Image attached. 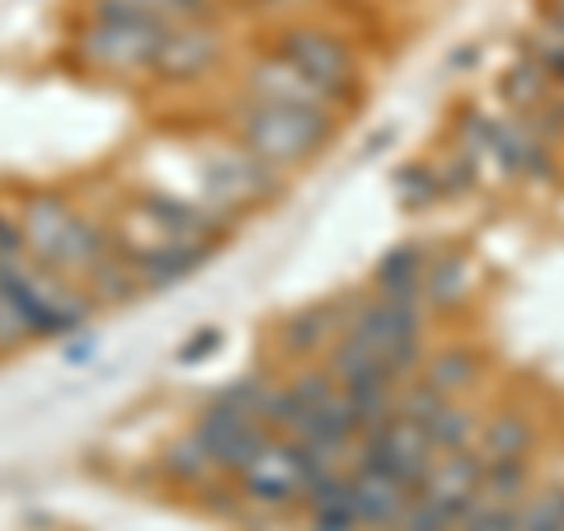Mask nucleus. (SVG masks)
Instances as JSON below:
<instances>
[{
  "instance_id": "obj_6",
  "label": "nucleus",
  "mask_w": 564,
  "mask_h": 531,
  "mask_svg": "<svg viewBox=\"0 0 564 531\" xmlns=\"http://www.w3.org/2000/svg\"><path fill=\"white\" fill-rule=\"evenodd\" d=\"M269 52H278V57L292 62L296 71H306V76L321 85L339 109L352 99V90H358V47H352L348 33L334 29V24L292 14V20L278 29Z\"/></svg>"
},
{
  "instance_id": "obj_14",
  "label": "nucleus",
  "mask_w": 564,
  "mask_h": 531,
  "mask_svg": "<svg viewBox=\"0 0 564 531\" xmlns=\"http://www.w3.org/2000/svg\"><path fill=\"white\" fill-rule=\"evenodd\" d=\"M414 377L429 381L437 395L456 400V395L470 391V381H475V358H470V348H443V353H433V358H423Z\"/></svg>"
},
{
  "instance_id": "obj_10",
  "label": "nucleus",
  "mask_w": 564,
  "mask_h": 531,
  "mask_svg": "<svg viewBox=\"0 0 564 531\" xmlns=\"http://www.w3.org/2000/svg\"><path fill=\"white\" fill-rule=\"evenodd\" d=\"M245 99H269V104H302V109H329L339 113L321 85H315L306 71H296L292 62H282L278 52H263V57L245 71Z\"/></svg>"
},
{
  "instance_id": "obj_8",
  "label": "nucleus",
  "mask_w": 564,
  "mask_h": 531,
  "mask_svg": "<svg viewBox=\"0 0 564 531\" xmlns=\"http://www.w3.org/2000/svg\"><path fill=\"white\" fill-rule=\"evenodd\" d=\"M236 494L254 508H296L306 503V489H311V466H306V452L296 447L292 437L273 433L263 447L254 452V462L231 475Z\"/></svg>"
},
{
  "instance_id": "obj_19",
  "label": "nucleus",
  "mask_w": 564,
  "mask_h": 531,
  "mask_svg": "<svg viewBox=\"0 0 564 531\" xmlns=\"http://www.w3.org/2000/svg\"><path fill=\"white\" fill-rule=\"evenodd\" d=\"M551 10H560V14H564V0H551Z\"/></svg>"
},
{
  "instance_id": "obj_2",
  "label": "nucleus",
  "mask_w": 564,
  "mask_h": 531,
  "mask_svg": "<svg viewBox=\"0 0 564 531\" xmlns=\"http://www.w3.org/2000/svg\"><path fill=\"white\" fill-rule=\"evenodd\" d=\"M0 292L10 296V306L20 311L33 339H70L95 315V301L57 269H47L43 259H33L29 245L0 254Z\"/></svg>"
},
{
  "instance_id": "obj_9",
  "label": "nucleus",
  "mask_w": 564,
  "mask_h": 531,
  "mask_svg": "<svg viewBox=\"0 0 564 531\" xmlns=\"http://www.w3.org/2000/svg\"><path fill=\"white\" fill-rule=\"evenodd\" d=\"M221 52H226V39H221L217 20L170 24L151 76H161V80H198V76H207V71L221 62Z\"/></svg>"
},
{
  "instance_id": "obj_12",
  "label": "nucleus",
  "mask_w": 564,
  "mask_h": 531,
  "mask_svg": "<svg viewBox=\"0 0 564 531\" xmlns=\"http://www.w3.org/2000/svg\"><path fill=\"white\" fill-rule=\"evenodd\" d=\"M217 254L212 245H170V250H155V254H141L132 259V278H137V292H161V288H174L203 269V263Z\"/></svg>"
},
{
  "instance_id": "obj_3",
  "label": "nucleus",
  "mask_w": 564,
  "mask_h": 531,
  "mask_svg": "<svg viewBox=\"0 0 564 531\" xmlns=\"http://www.w3.org/2000/svg\"><path fill=\"white\" fill-rule=\"evenodd\" d=\"M329 109H302V104H269V99H240L231 118V137L269 170L288 174L296 165L315 161L334 141Z\"/></svg>"
},
{
  "instance_id": "obj_17",
  "label": "nucleus",
  "mask_w": 564,
  "mask_h": 531,
  "mask_svg": "<svg viewBox=\"0 0 564 531\" xmlns=\"http://www.w3.org/2000/svg\"><path fill=\"white\" fill-rule=\"evenodd\" d=\"M24 344H33V334L24 329L20 311L10 306V296L0 292V353H14V348H24Z\"/></svg>"
},
{
  "instance_id": "obj_11",
  "label": "nucleus",
  "mask_w": 564,
  "mask_h": 531,
  "mask_svg": "<svg viewBox=\"0 0 564 531\" xmlns=\"http://www.w3.org/2000/svg\"><path fill=\"white\" fill-rule=\"evenodd\" d=\"M475 456H480V462H532L536 456V423L522 410H499V414L480 419Z\"/></svg>"
},
{
  "instance_id": "obj_13",
  "label": "nucleus",
  "mask_w": 564,
  "mask_h": 531,
  "mask_svg": "<svg viewBox=\"0 0 564 531\" xmlns=\"http://www.w3.org/2000/svg\"><path fill=\"white\" fill-rule=\"evenodd\" d=\"M344 315L348 306H306L302 315H292L288 321V348L292 353H321V348H334V339H339V329H344Z\"/></svg>"
},
{
  "instance_id": "obj_1",
  "label": "nucleus",
  "mask_w": 564,
  "mask_h": 531,
  "mask_svg": "<svg viewBox=\"0 0 564 531\" xmlns=\"http://www.w3.org/2000/svg\"><path fill=\"white\" fill-rule=\"evenodd\" d=\"M20 217V236L33 259H43L47 269H57L66 282L90 296V301H128L141 296L132 263L122 259L113 231L95 221L90 212H80L66 193L33 188L14 207Z\"/></svg>"
},
{
  "instance_id": "obj_15",
  "label": "nucleus",
  "mask_w": 564,
  "mask_h": 531,
  "mask_svg": "<svg viewBox=\"0 0 564 531\" xmlns=\"http://www.w3.org/2000/svg\"><path fill=\"white\" fill-rule=\"evenodd\" d=\"M122 6L151 14L161 24H193V20H217L221 14V0H122Z\"/></svg>"
},
{
  "instance_id": "obj_5",
  "label": "nucleus",
  "mask_w": 564,
  "mask_h": 531,
  "mask_svg": "<svg viewBox=\"0 0 564 531\" xmlns=\"http://www.w3.org/2000/svg\"><path fill=\"white\" fill-rule=\"evenodd\" d=\"M193 174H198V188H193L188 198H198L207 212H217L221 221H236L240 212L269 203L282 188V174L254 161L236 137L221 141V147H207L198 155V165H193Z\"/></svg>"
},
{
  "instance_id": "obj_4",
  "label": "nucleus",
  "mask_w": 564,
  "mask_h": 531,
  "mask_svg": "<svg viewBox=\"0 0 564 531\" xmlns=\"http://www.w3.org/2000/svg\"><path fill=\"white\" fill-rule=\"evenodd\" d=\"M165 29L170 24L122 6V0H90L85 20L76 24V57L104 76H151Z\"/></svg>"
},
{
  "instance_id": "obj_18",
  "label": "nucleus",
  "mask_w": 564,
  "mask_h": 531,
  "mask_svg": "<svg viewBox=\"0 0 564 531\" xmlns=\"http://www.w3.org/2000/svg\"><path fill=\"white\" fill-rule=\"evenodd\" d=\"M250 6H259V10H278V14H288V20H292V14H302L311 0H250Z\"/></svg>"
},
{
  "instance_id": "obj_16",
  "label": "nucleus",
  "mask_w": 564,
  "mask_h": 531,
  "mask_svg": "<svg viewBox=\"0 0 564 531\" xmlns=\"http://www.w3.org/2000/svg\"><path fill=\"white\" fill-rule=\"evenodd\" d=\"M518 531H564V485L527 494L522 503V527Z\"/></svg>"
},
{
  "instance_id": "obj_7",
  "label": "nucleus",
  "mask_w": 564,
  "mask_h": 531,
  "mask_svg": "<svg viewBox=\"0 0 564 531\" xmlns=\"http://www.w3.org/2000/svg\"><path fill=\"white\" fill-rule=\"evenodd\" d=\"M475 480H480V456L475 447L466 452H437L423 480L410 494V508L395 522V531H452V522L462 518V508L470 503Z\"/></svg>"
}]
</instances>
